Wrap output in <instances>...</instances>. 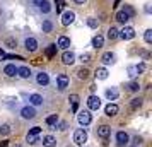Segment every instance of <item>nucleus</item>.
<instances>
[{"label":"nucleus","mask_w":152,"mask_h":147,"mask_svg":"<svg viewBox=\"0 0 152 147\" xmlns=\"http://www.w3.org/2000/svg\"><path fill=\"white\" fill-rule=\"evenodd\" d=\"M56 123H58V115H50L48 118H46V125H48L51 130H55Z\"/></svg>","instance_id":"21"},{"label":"nucleus","mask_w":152,"mask_h":147,"mask_svg":"<svg viewBox=\"0 0 152 147\" xmlns=\"http://www.w3.org/2000/svg\"><path fill=\"white\" fill-rule=\"evenodd\" d=\"M56 46H60V48L67 50V48L70 46V39L67 38V36H60V38H58V43H56Z\"/></svg>","instance_id":"20"},{"label":"nucleus","mask_w":152,"mask_h":147,"mask_svg":"<svg viewBox=\"0 0 152 147\" xmlns=\"http://www.w3.org/2000/svg\"><path fill=\"white\" fill-rule=\"evenodd\" d=\"M87 108L92 110V111H97L101 108V99L97 98V96H89V99H87Z\"/></svg>","instance_id":"5"},{"label":"nucleus","mask_w":152,"mask_h":147,"mask_svg":"<svg viewBox=\"0 0 152 147\" xmlns=\"http://www.w3.org/2000/svg\"><path fill=\"white\" fill-rule=\"evenodd\" d=\"M14 147H22V146H19V144H15V146Z\"/></svg>","instance_id":"48"},{"label":"nucleus","mask_w":152,"mask_h":147,"mask_svg":"<svg viewBox=\"0 0 152 147\" xmlns=\"http://www.w3.org/2000/svg\"><path fill=\"white\" fill-rule=\"evenodd\" d=\"M0 133H2V135H9V133H10V127L9 125H2L0 127Z\"/></svg>","instance_id":"37"},{"label":"nucleus","mask_w":152,"mask_h":147,"mask_svg":"<svg viewBox=\"0 0 152 147\" xmlns=\"http://www.w3.org/2000/svg\"><path fill=\"white\" fill-rule=\"evenodd\" d=\"M77 120H79L80 125H89L91 121H92V116H91L89 111H80L77 115Z\"/></svg>","instance_id":"7"},{"label":"nucleus","mask_w":152,"mask_h":147,"mask_svg":"<svg viewBox=\"0 0 152 147\" xmlns=\"http://www.w3.org/2000/svg\"><path fill=\"white\" fill-rule=\"evenodd\" d=\"M69 101L72 103V111H77V108H79V96L77 94H70Z\"/></svg>","instance_id":"24"},{"label":"nucleus","mask_w":152,"mask_h":147,"mask_svg":"<svg viewBox=\"0 0 152 147\" xmlns=\"http://www.w3.org/2000/svg\"><path fill=\"white\" fill-rule=\"evenodd\" d=\"M39 9H41V12H45V14H48L50 10H51V7H50V4L46 2V0H45L41 5H39Z\"/></svg>","instance_id":"34"},{"label":"nucleus","mask_w":152,"mask_h":147,"mask_svg":"<svg viewBox=\"0 0 152 147\" xmlns=\"http://www.w3.org/2000/svg\"><path fill=\"white\" fill-rule=\"evenodd\" d=\"M62 62L65 63V65H72V63L75 62V55H74L72 51H63V55H62Z\"/></svg>","instance_id":"11"},{"label":"nucleus","mask_w":152,"mask_h":147,"mask_svg":"<svg viewBox=\"0 0 152 147\" xmlns=\"http://www.w3.org/2000/svg\"><path fill=\"white\" fill-rule=\"evenodd\" d=\"M77 77L80 79V80H86V79L89 77V70L84 69V67H82V69H79V70H77Z\"/></svg>","instance_id":"27"},{"label":"nucleus","mask_w":152,"mask_h":147,"mask_svg":"<svg viewBox=\"0 0 152 147\" xmlns=\"http://www.w3.org/2000/svg\"><path fill=\"white\" fill-rule=\"evenodd\" d=\"M132 110H138L140 106H142V99L140 98H135V99H132Z\"/></svg>","instance_id":"31"},{"label":"nucleus","mask_w":152,"mask_h":147,"mask_svg":"<svg viewBox=\"0 0 152 147\" xmlns=\"http://www.w3.org/2000/svg\"><path fill=\"white\" fill-rule=\"evenodd\" d=\"M133 142H135V144H140V142H142V139H140V137H135V140H133Z\"/></svg>","instance_id":"45"},{"label":"nucleus","mask_w":152,"mask_h":147,"mask_svg":"<svg viewBox=\"0 0 152 147\" xmlns=\"http://www.w3.org/2000/svg\"><path fill=\"white\" fill-rule=\"evenodd\" d=\"M128 89H130L132 92H137L138 89H140V86H138V82H130V84H128Z\"/></svg>","instance_id":"36"},{"label":"nucleus","mask_w":152,"mask_h":147,"mask_svg":"<svg viewBox=\"0 0 152 147\" xmlns=\"http://www.w3.org/2000/svg\"><path fill=\"white\" fill-rule=\"evenodd\" d=\"M128 75H130V77H137L138 75L137 65H130V67H128Z\"/></svg>","instance_id":"32"},{"label":"nucleus","mask_w":152,"mask_h":147,"mask_svg":"<svg viewBox=\"0 0 152 147\" xmlns=\"http://www.w3.org/2000/svg\"><path fill=\"white\" fill-rule=\"evenodd\" d=\"M0 146H2V147H7L9 146V140H2V142H0Z\"/></svg>","instance_id":"43"},{"label":"nucleus","mask_w":152,"mask_h":147,"mask_svg":"<svg viewBox=\"0 0 152 147\" xmlns=\"http://www.w3.org/2000/svg\"><path fill=\"white\" fill-rule=\"evenodd\" d=\"M123 12H125V14H128V15H133V14H135V10H133V9L130 7V5H125Z\"/></svg>","instance_id":"39"},{"label":"nucleus","mask_w":152,"mask_h":147,"mask_svg":"<svg viewBox=\"0 0 152 147\" xmlns=\"http://www.w3.org/2000/svg\"><path fill=\"white\" fill-rule=\"evenodd\" d=\"M118 36L121 38V39H125V41H128V39H133L135 38V29L130 28V26H125L120 33H118Z\"/></svg>","instance_id":"3"},{"label":"nucleus","mask_w":152,"mask_h":147,"mask_svg":"<svg viewBox=\"0 0 152 147\" xmlns=\"http://www.w3.org/2000/svg\"><path fill=\"white\" fill-rule=\"evenodd\" d=\"M56 48H58L56 45H50L48 48H46V56H48V58H51V56L56 53Z\"/></svg>","instance_id":"29"},{"label":"nucleus","mask_w":152,"mask_h":147,"mask_svg":"<svg viewBox=\"0 0 152 147\" xmlns=\"http://www.w3.org/2000/svg\"><path fill=\"white\" fill-rule=\"evenodd\" d=\"M74 21H75V14H74L72 10H67V12L62 14V24L63 26H70Z\"/></svg>","instance_id":"8"},{"label":"nucleus","mask_w":152,"mask_h":147,"mask_svg":"<svg viewBox=\"0 0 152 147\" xmlns=\"http://www.w3.org/2000/svg\"><path fill=\"white\" fill-rule=\"evenodd\" d=\"M17 74H19L22 79H29L31 70H29V67H21V69H17Z\"/></svg>","instance_id":"26"},{"label":"nucleus","mask_w":152,"mask_h":147,"mask_svg":"<svg viewBox=\"0 0 152 147\" xmlns=\"http://www.w3.org/2000/svg\"><path fill=\"white\" fill-rule=\"evenodd\" d=\"M118 33H120V31H118L116 28H110V29H108V38H110V39H116Z\"/></svg>","instance_id":"28"},{"label":"nucleus","mask_w":152,"mask_h":147,"mask_svg":"<svg viewBox=\"0 0 152 147\" xmlns=\"http://www.w3.org/2000/svg\"><path fill=\"white\" fill-rule=\"evenodd\" d=\"M111 135V127L108 125H101L97 128V137H101V139H108Z\"/></svg>","instance_id":"10"},{"label":"nucleus","mask_w":152,"mask_h":147,"mask_svg":"<svg viewBox=\"0 0 152 147\" xmlns=\"http://www.w3.org/2000/svg\"><path fill=\"white\" fill-rule=\"evenodd\" d=\"M137 70H138V74H140V72H144V70H145V63H140V65H137Z\"/></svg>","instance_id":"42"},{"label":"nucleus","mask_w":152,"mask_h":147,"mask_svg":"<svg viewBox=\"0 0 152 147\" xmlns=\"http://www.w3.org/2000/svg\"><path fill=\"white\" fill-rule=\"evenodd\" d=\"M4 74L9 75V77H14L15 74H17V67H15L14 63H9V65H5V69H4Z\"/></svg>","instance_id":"15"},{"label":"nucleus","mask_w":152,"mask_h":147,"mask_svg":"<svg viewBox=\"0 0 152 147\" xmlns=\"http://www.w3.org/2000/svg\"><path fill=\"white\" fill-rule=\"evenodd\" d=\"M56 2V12H62L63 7H65V2L63 0H55Z\"/></svg>","instance_id":"38"},{"label":"nucleus","mask_w":152,"mask_h":147,"mask_svg":"<svg viewBox=\"0 0 152 147\" xmlns=\"http://www.w3.org/2000/svg\"><path fill=\"white\" fill-rule=\"evenodd\" d=\"M43 146L45 147H56V139L53 135H46V137L43 139Z\"/></svg>","instance_id":"19"},{"label":"nucleus","mask_w":152,"mask_h":147,"mask_svg":"<svg viewBox=\"0 0 152 147\" xmlns=\"http://www.w3.org/2000/svg\"><path fill=\"white\" fill-rule=\"evenodd\" d=\"M120 2H121V0H115V7H118V5H120Z\"/></svg>","instance_id":"47"},{"label":"nucleus","mask_w":152,"mask_h":147,"mask_svg":"<svg viewBox=\"0 0 152 147\" xmlns=\"http://www.w3.org/2000/svg\"><path fill=\"white\" fill-rule=\"evenodd\" d=\"M82 147H84V146H82Z\"/></svg>","instance_id":"49"},{"label":"nucleus","mask_w":152,"mask_h":147,"mask_svg":"<svg viewBox=\"0 0 152 147\" xmlns=\"http://www.w3.org/2000/svg\"><path fill=\"white\" fill-rule=\"evenodd\" d=\"M118 96H120V92H118L116 87H110V89H106V98L110 99V101H115Z\"/></svg>","instance_id":"16"},{"label":"nucleus","mask_w":152,"mask_h":147,"mask_svg":"<svg viewBox=\"0 0 152 147\" xmlns=\"http://www.w3.org/2000/svg\"><path fill=\"white\" fill-rule=\"evenodd\" d=\"M108 69H104V67H101V69H97L96 70V79L97 80H106L108 79Z\"/></svg>","instance_id":"18"},{"label":"nucleus","mask_w":152,"mask_h":147,"mask_svg":"<svg viewBox=\"0 0 152 147\" xmlns=\"http://www.w3.org/2000/svg\"><path fill=\"white\" fill-rule=\"evenodd\" d=\"M21 116L26 120H33L36 116V110L33 108V106H24L21 110Z\"/></svg>","instance_id":"6"},{"label":"nucleus","mask_w":152,"mask_h":147,"mask_svg":"<svg viewBox=\"0 0 152 147\" xmlns=\"http://www.w3.org/2000/svg\"><path fill=\"white\" fill-rule=\"evenodd\" d=\"M51 29H53L51 21H45L43 22V33H51Z\"/></svg>","instance_id":"30"},{"label":"nucleus","mask_w":152,"mask_h":147,"mask_svg":"<svg viewBox=\"0 0 152 147\" xmlns=\"http://www.w3.org/2000/svg\"><path fill=\"white\" fill-rule=\"evenodd\" d=\"M74 2H75V4H86L87 0H74Z\"/></svg>","instance_id":"46"},{"label":"nucleus","mask_w":152,"mask_h":147,"mask_svg":"<svg viewBox=\"0 0 152 147\" xmlns=\"http://www.w3.org/2000/svg\"><path fill=\"white\" fill-rule=\"evenodd\" d=\"M130 19V15L128 14H125L123 10H120V12H116V21L118 22H121V24H125V22Z\"/></svg>","instance_id":"25"},{"label":"nucleus","mask_w":152,"mask_h":147,"mask_svg":"<svg viewBox=\"0 0 152 147\" xmlns=\"http://www.w3.org/2000/svg\"><path fill=\"white\" fill-rule=\"evenodd\" d=\"M39 137H41V128H39V127H33V128L29 130L26 140H28L31 146H34V144H38V142H39Z\"/></svg>","instance_id":"1"},{"label":"nucleus","mask_w":152,"mask_h":147,"mask_svg":"<svg viewBox=\"0 0 152 147\" xmlns=\"http://www.w3.org/2000/svg\"><path fill=\"white\" fill-rule=\"evenodd\" d=\"M103 43H104V38L103 36H94V38H92V46H94V48H101V46H103Z\"/></svg>","instance_id":"23"},{"label":"nucleus","mask_w":152,"mask_h":147,"mask_svg":"<svg viewBox=\"0 0 152 147\" xmlns=\"http://www.w3.org/2000/svg\"><path fill=\"white\" fill-rule=\"evenodd\" d=\"M74 142H75L77 146H84L87 142V132L84 128H77L75 132H74Z\"/></svg>","instance_id":"2"},{"label":"nucleus","mask_w":152,"mask_h":147,"mask_svg":"<svg viewBox=\"0 0 152 147\" xmlns=\"http://www.w3.org/2000/svg\"><path fill=\"white\" fill-rule=\"evenodd\" d=\"M87 26L92 28V29H96L97 26H99V22H97V19H94V17H89V19H87Z\"/></svg>","instance_id":"33"},{"label":"nucleus","mask_w":152,"mask_h":147,"mask_svg":"<svg viewBox=\"0 0 152 147\" xmlns=\"http://www.w3.org/2000/svg\"><path fill=\"white\" fill-rule=\"evenodd\" d=\"M9 45V48H15V46H17V43L14 41V39H7V41H5Z\"/></svg>","instance_id":"41"},{"label":"nucleus","mask_w":152,"mask_h":147,"mask_svg":"<svg viewBox=\"0 0 152 147\" xmlns=\"http://www.w3.org/2000/svg\"><path fill=\"white\" fill-rule=\"evenodd\" d=\"M36 80H38V84H39V86H48V84H50V77H48V74H46V72L38 74Z\"/></svg>","instance_id":"13"},{"label":"nucleus","mask_w":152,"mask_h":147,"mask_svg":"<svg viewBox=\"0 0 152 147\" xmlns=\"http://www.w3.org/2000/svg\"><path fill=\"white\" fill-rule=\"evenodd\" d=\"M24 45H26V50H28V51H31V53H33V51H36V48H38V41H36L34 38H28V39L24 41Z\"/></svg>","instance_id":"12"},{"label":"nucleus","mask_w":152,"mask_h":147,"mask_svg":"<svg viewBox=\"0 0 152 147\" xmlns=\"http://www.w3.org/2000/svg\"><path fill=\"white\" fill-rule=\"evenodd\" d=\"M144 39H145V43H149V45L152 43V29H147V31H145Z\"/></svg>","instance_id":"35"},{"label":"nucleus","mask_w":152,"mask_h":147,"mask_svg":"<svg viewBox=\"0 0 152 147\" xmlns=\"http://www.w3.org/2000/svg\"><path fill=\"white\" fill-rule=\"evenodd\" d=\"M128 140H130V137H128V133L126 132H118L116 133V144L120 147H123L128 144Z\"/></svg>","instance_id":"9"},{"label":"nucleus","mask_w":152,"mask_h":147,"mask_svg":"<svg viewBox=\"0 0 152 147\" xmlns=\"http://www.w3.org/2000/svg\"><path fill=\"white\" fill-rule=\"evenodd\" d=\"M56 87H58L60 91H65V89L69 87V75L60 74V75L56 77Z\"/></svg>","instance_id":"4"},{"label":"nucleus","mask_w":152,"mask_h":147,"mask_svg":"<svg viewBox=\"0 0 152 147\" xmlns=\"http://www.w3.org/2000/svg\"><path fill=\"white\" fill-rule=\"evenodd\" d=\"M43 2H45V0H34V5H38V7H39Z\"/></svg>","instance_id":"44"},{"label":"nucleus","mask_w":152,"mask_h":147,"mask_svg":"<svg viewBox=\"0 0 152 147\" xmlns=\"http://www.w3.org/2000/svg\"><path fill=\"white\" fill-rule=\"evenodd\" d=\"M104 113H106L108 116H115V115H118V106L115 105V103H110V105L104 108Z\"/></svg>","instance_id":"14"},{"label":"nucleus","mask_w":152,"mask_h":147,"mask_svg":"<svg viewBox=\"0 0 152 147\" xmlns=\"http://www.w3.org/2000/svg\"><path fill=\"white\" fill-rule=\"evenodd\" d=\"M101 62L104 63V65H110V63H115V55L111 53V51H106L103 56H101Z\"/></svg>","instance_id":"17"},{"label":"nucleus","mask_w":152,"mask_h":147,"mask_svg":"<svg viewBox=\"0 0 152 147\" xmlns=\"http://www.w3.org/2000/svg\"><path fill=\"white\" fill-rule=\"evenodd\" d=\"M80 60L82 62H91V53H82L80 55Z\"/></svg>","instance_id":"40"},{"label":"nucleus","mask_w":152,"mask_h":147,"mask_svg":"<svg viewBox=\"0 0 152 147\" xmlns=\"http://www.w3.org/2000/svg\"><path fill=\"white\" fill-rule=\"evenodd\" d=\"M29 101H31L33 106H39V105H43V96H39V94H31Z\"/></svg>","instance_id":"22"}]
</instances>
